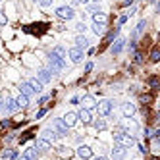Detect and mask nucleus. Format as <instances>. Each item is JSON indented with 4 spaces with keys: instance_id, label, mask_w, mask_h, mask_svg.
Here are the masks:
<instances>
[{
    "instance_id": "1",
    "label": "nucleus",
    "mask_w": 160,
    "mask_h": 160,
    "mask_svg": "<svg viewBox=\"0 0 160 160\" xmlns=\"http://www.w3.org/2000/svg\"><path fill=\"white\" fill-rule=\"evenodd\" d=\"M114 143L120 145V147L129 149V147H133V145H135V139L129 135V131H116L114 133Z\"/></svg>"
},
{
    "instance_id": "2",
    "label": "nucleus",
    "mask_w": 160,
    "mask_h": 160,
    "mask_svg": "<svg viewBox=\"0 0 160 160\" xmlns=\"http://www.w3.org/2000/svg\"><path fill=\"white\" fill-rule=\"evenodd\" d=\"M50 71H62L64 68H66V60L64 58H60V56H56V54H50Z\"/></svg>"
},
{
    "instance_id": "3",
    "label": "nucleus",
    "mask_w": 160,
    "mask_h": 160,
    "mask_svg": "<svg viewBox=\"0 0 160 160\" xmlns=\"http://www.w3.org/2000/svg\"><path fill=\"white\" fill-rule=\"evenodd\" d=\"M112 108H114V102L112 100H100V102H97V110L100 116H108V114H112Z\"/></svg>"
},
{
    "instance_id": "4",
    "label": "nucleus",
    "mask_w": 160,
    "mask_h": 160,
    "mask_svg": "<svg viewBox=\"0 0 160 160\" xmlns=\"http://www.w3.org/2000/svg\"><path fill=\"white\" fill-rule=\"evenodd\" d=\"M52 129H54V131L60 135V137H66L70 127L66 126V123H64V120H54V122H52Z\"/></svg>"
},
{
    "instance_id": "5",
    "label": "nucleus",
    "mask_w": 160,
    "mask_h": 160,
    "mask_svg": "<svg viewBox=\"0 0 160 160\" xmlns=\"http://www.w3.org/2000/svg\"><path fill=\"white\" fill-rule=\"evenodd\" d=\"M66 54L70 56V60L74 62V64H79V62H83V50H81V48H77V46H75V48H70Z\"/></svg>"
},
{
    "instance_id": "6",
    "label": "nucleus",
    "mask_w": 160,
    "mask_h": 160,
    "mask_svg": "<svg viewBox=\"0 0 160 160\" xmlns=\"http://www.w3.org/2000/svg\"><path fill=\"white\" fill-rule=\"evenodd\" d=\"M56 16L60 19H71L74 18V8H70V6H60V8L56 10Z\"/></svg>"
},
{
    "instance_id": "7",
    "label": "nucleus",
    "mask_w": 160,
    "mask_h": 160,
    "mask_svg": "<svg viewBox=\"0 0 160 160\" xmlns=\"http://www.w3.org/2000/svg\"><path fill=\"white\" fill-rule=\"evenodd\" d=\"M41 137H42V139H46L48 143H54V141H56V139H58V137H60V135H58V133L54 131L52 127H46V129H42Z\"/></svg>"
},
{
    "instance_id": "8",
    "label": "nucleus",
    "mask_w": 160,
    "mask_h": 160,
    "mask_svg": "<svg viewBox=\"0 0 160 160\" xmlns=\"http://www.w3.org/2000/svg\"><path fill=\"white\" fill-rule=\"evenodd\" d=\"M0 110H2V112H6V114L14 112V110H16V100H14V98H6L4 102L0 104Z\"/></svg>"
},
{
    "instance_id": "9",
    "label": "nucleus",
    "mask_w": 160,
    "mask_h": 160,
    "mask_svg": "<svg viewBox=\"0 0 160 160\" xmlns=\"http://www.w3.org/2000/svg\"><path fill=\"white\" fill-rule=\"evenodd\" d=\"M81 104L87 110H93V108H97V100H94V97H91V94H85L81 98Z\"/></svg>"
},
{
    "instance_id": "10",
    "label": "nucleus",
    "mask_w": 160,
    "mask_h": 160,
    "mask_svg": "<svg viewBox=\"0 0 160 160\" xmlns=\"http://www.w3.org/2000/svg\"><path fill=\"white\" fill-rule=\"evenodd\" d=\"M126 154H127L126 147H120V145H116L114 150H112V158L114 160H123V158H126Z\"/></svg>"
},
{
    "instance_id": "11",
    "label": "nucleus",
    "mask_w": 160,
    "mask_h": 160,
    "mask_svg": "<svg viewBox=\"0 0 160 160\" xmlns=\"http://www.w3.org/2000/svg\"><path fill=\"white\" fill-rule=\"evenodd\" d=\"M37 150H50V147H52V143H48L46 139H42V137H39L37 141H35V145H33Z\"/></svg>"
},
{
    "instance_id": "12",
    "label": "nucleus",
    "mask_w": 160,
    "mask_h": 160,
    "mask_svg": "<svg viewBox=\"0 0 160 160\" xmlns=\"http://www.w3.org/2000/svg\"><path fill=\"white\" fill-rule=\"evenodd\" d=\"M62 120H64V123H66L68 127H74L75 123H77V114H75V112H68Z\"/></svg>"
},
{
    "instance_id": "13",
    "label": "nucleus",
    "mask_w": 160,
    "mask_h": 160,
    "mask_svg": "<svg viewBox=\"0 0 160 160\" xmlns=\"http://www.w3.org/2000/svg\"><path fill=\"white\" fill-rule=\"evenodd\" d=\"M126 39H123V37H120V39H116V42H114V45H112V54H120L122 52V50H123V46H126Z\"/></svg>"
},
{
    "instance_id": "14",
    "label": "nucleus",
    "mask_w": 160,
    "mask_h": 160,
    "mask_svg": "<svg viewBox=\"0 0 160 160\" xmlns=\"http://www.w3.org/2000/svg\"><path fill=\"white\" fill-rule=\"evenodd\" d=\"M77 120H81L83 123H91L93 122V116H91V110H87V108H81V112L77 114Z\"/></svg>"
},
{
    "instance_id": "15",
    "label": "nucleus",
    "mask_w": 160,
    "mask_h": 160,
    "mask_svg": "<svg viewBox=\"0 0 160 160\" xmlns=\"http://www.w3.org/2000/svg\"><path fill=\"white\" fill-rule=\"evenodd\" d=\"M77 156H79V158H83V160H89V158L93 156V150H91L89 147H85V145H83V147H79V149H77Z\"/></svg>"
},
{
    "instance_id": "16",
    "label": "nucleus",
    "mask_w": 160,
    "mask_h": 160,
    "mask_svg": "<svg viewBox=\"0 0 160 160\" xmlns=\"http://www.w3.org/2000/svg\"><path fill=\"white\" fill-rule=\"evenodd\" d=\"M39 81H41V83L52 81V71H50V70H41V71H39Z\"/></svg>"
},
{
    "instance_id": "17",
    "label": "nucleus",
    "mask_w": 160,
    "mask_h": 160,
    "mask_svg": "<svg viewBox=\"0 0 160 160\" xmlns=\"http://www.w3.org/2000/svg\"><path fill=\"white\" fill-rule=\"evenodd\" d=\"M122 112H123V116H126V118H131V116L135 114V106L131 104V102H126L122 106Z\"/></svg>"
},
{
    "instance_id": "18",
    "label": "nucleus",
    "mask_w": 160,
    "mask_h": 160,
    "mask_svg": "<svg viewBox=\"0 0 160 160\" xmlns=\"http://www.w3.org/2000/svg\"><path fill=\"white\" fill-rule=\"evenodd\" d=\"M75 46H77V48H81V50H85L87 46H89V41H87L85 35H77V39H75Z\"/></svg>"
},
{
    "instance_id": "19",
    "label": "nucleus",
    "mask_w": 160,
    "mask_h": 160,
    "mask_svg": "<svg viewBox=\"0 0 160 160\" xmlns=\"http://www.w3.org/2000/svg\"><path fill=\"white\" fill-rule=\"evenodd\" d=\"M106 19H108V18H106L104 12H94V14H93V23H104V25H106Z\"/></svg>"
},
{
    "instance_id": "20",
    "label": "nucleus",
    "mask_w": 160,
    "mask_h": 160,
    "mask_svg": "<svg viewBox=\"0 0 160 160\" xmlns=\"http://www.w3.org/2000/svg\"><path fill=\"white\" fill-rule=\"evenodd\" d=\"M23 154H25L27 160H37V158H39V150L35 149V147H29V149L23 152Z\"/></svg>"
},
{
    "instance_id": "21",
    "label": "nucleus",
    "mask_w": 160,
    "mask_h": 160,
    "mask_svg": "<svg viewBox=\"0 0 160 160\" xmlns=\"http://www.w3.org/2000/svg\"><path fill=\"white\" fill-rule=\"evenodd\" d=\"M19 91H21V94H25V97H31V94L35 93L33 87L29 85V83H21V85H19Z\"/></svg>"
},
{
    "instance_id": "22",
    "label": "nucleus",
    "mask_w": 160,
    "mask_h": 160,
    "mask_svg": "<svg viewBox=\"0 0 160 160\" xmlns=\"http://www.w3.org/2000/svg\"><path fill=\"white\" fill-rule=\"evenodd\" d=\"M29 104V98L25 97V94H19V97L16 98V108H25Z\"/></svg>"
},
{
    "instance_id": "23",
    "label": "nucleus",
    "mask_w": 160,
    "mask_h": 160,
    "mask_svg": "<svg viewBox=\"0 0 160 160\" xmlns=\"http://www.w3.org/2000/svg\"><path fill=\"white\" fill-rule=\"evenodd\" d=\"M27 83L33 87V91H35V93H41V91H42V83L39 81V79H35V77H33V79H29Z\"/></svg>"
},
{
    "instance_id": "24",
    "label": "nucleus",
    "mask_w": 160,
    "mask_h": 160,
    "mask_svg": "<svg viewBox=\"0 0 160 160\" xmlns=\"http://www.w3.org/2000/svg\"><path fill=\"white\" fill-rule=\"evenodd\" d=\"M87 6V10H89V12H100V6H98V2H97V0H89V2H87L85 4Z\"/></svg>"
},
{
    "instance_id": "25",
    "label": "nucleus",
    "mask_w": 160,
    "mask_h": 160,
    "mask_svg": "<svg viewBox=\"0 0 160 160\" xmlns=\"http://www.w3.org/2000/svg\"><path fill=\"white\" fill-rule=\"evenodd\" d=\"M2 158H4V160H14V158H18V150H12V149L4 150V152H2Z\"/></svg>"
},
{
    "instance_id": "26",
    "label": "nucleus",
    "mask_w": 160,
    "mask_h": 160,
    "mask_svg": "<svg viewBox=\"0 0 160 160\" xmlns=\"http://www.w3.org/2000/svg\"><path fill=\"white\" fill-rule=\"evenodd\" d=\"M93 126H94V129L102 131V129H106V122H104L102 118H97V120H94V123H93Z\"/></svg>"
},
{
    "instance_id": "27",
    "label": "nucleus",
    "mask_w": 160,
    "mask_h": 160,
    "mask_svg": "<svg viewBox=\"0 0 160 160\" xmlns=\"http://www.w3.org/2000/svg\"><path fill=\"white\" fill-rule=\"evenodd\" d=\"M50 54H56V56H60V58H66V48H64V46H54V50Z\"/></svg>"
},
{
    "instance_id": "28",
    "label": "nucleus",
    "mask_w": 160,
    "mask_h": 160,
    "mask_svg": "<svg viewBox=\"0 0 160 160\" xmlns=\"http://www.w3.org/2000/svg\"><path fill=\"white\" fill-rule=\"evenodd\" d=\"M118 33H120V27H114V31H110V33H108V37H106V45H108V42H112L114 37H118Z\"/></svg>"
},
{
    "instance_id": "29",
    "label": "nucleus",
    "mask_w": 160,
    "mask_h": 160,
    "mask_svg": "<svg viewBox=\"0 0 160 160\" xmlns=\"http://www.w3.org/2000/svg\"><path fill=\"white\" fill-rule=\"evenodd\" d=\"M93 31H94V35H102L104 33V23H93Z\"/></svg>"
},
{
    "instance_id": "30",
    "label": "nucleus",
    "mask_w": 160,
    "mask_h": 160,
    "mask_svg": "<svg viewBox=\"0 0 160 160\" xmlns=\"http://www.w3.org/2000/svg\"><path fill=\"white\" fill-rule=\"evenodd\" d=\"M158 60H160V50L154 46L150 50V62H158Z\"/></svg>"
},
{
    "instance_id": "31",
    "label": "nucleus",
    "mask_w": 160,
    "mask_h": 160,
    "mask_svg": "<svg viewBox=\"0 0 160 160\" xmlns=\"http://www.w3.org/2000/svg\"><path fill=\"white\" fill-rule=\"evenodd\" d=\"M152 100H154V98H152V94H141V102H143L145 106H149Z\"/></svg>"
},
{
    "instance_id": "32",
    "label": "nucleus",
    "mask_w": 160,
    "mask_h": 160,
    "mask_svg": "<svg viewBox=\"0 0 160 160\" xmlns=\"http://www.w3.org/2000/svg\"><path fill=\"white\" fill-rule=\"evenodd\" d=\"M58 154L60 156H71V150L68 147H58Z\"/></svg>"
},
{
    "instance_id": "33",
    "label": "nucleus",
    "mask_w": 160,
    "mask_h": 160,
    "mask_svg": "<svg viewBox=\"0 0 160 160\" xmlns=\"http://www.w3.org/2000/svg\"><path fill=\"white\" fill-rule=\"evenodd\" d=\"M145 27H147V21H145V19H141L139 21V23H137V29H135V35H139V33H143V29Z\"/></svg>"
},
{
    "instance_id": "34",
    "label": "nucleus",
    "mask_w": 160,
    "mask_h": 160,
    "mask_svg": "<svg viewBox=\"0 0 160 160\" xmlns=\"http://www.w3.org/2000/svg\"><path fill=\"white\" fill-rule=\"evenodd\" d=\"M149 85L152 87V89H158V75H152V77H149Z\"/></svg>"
},
{
    "instance_id": "35",
    "label": "nucleus",
    "mask_w": 160,
    "mask_h": 160,
    "mask_svg": "<svg viewBox=\"0 0 160 160\" xmlns=\"http://www.w3.org/2000/svg\"><path fill=\"white\" fill-rule=\"evenodd\" d=\"M33 137V133L31 131H27V133H23V137H19V143H25V141H29Z\"/></svg>"
},
{
    "instance_id": "36",
    "label": "nucleus",
    "mask_w": 160,
    "mask_h": 160,
    "mask_svg": "<svg viewBox=\"0 0 160 160\" xmlns=\"http://www.w3.org/2000/svg\"><path fill=\"white\" fill-rule=\"evenodd\" d=\"M93 68H94V64H93V62H87V64H85V74H91Z\"/></svg>"
},
{
    "instance_id": "37",
    "label": "nucleus",
    "mask_w": 160,
    "mask_h": 160,
    "mask_svg": "<svg viewBox=\"0 0 160 160\" xmlns=\"http://www.w3.org/2000/svg\"><path fill=\"white\" fill-rule=\"evenodd\" d=\"M75 29H77V31H79V33H85V29H87V25H85V23H83V21H81V23H77V25H75Z\"/></svg>"
},
{
    "instance_id": "38",
    "label": "nucleus",
    "mask_w": 160,
    "mask_h": 160,
    "mask_svg": "<svg viewBox=\"0 0 160 160\" xmlns=\"http://www.w3.org/2000/svg\"><path fill=\"white\" fill-rule=\"evenodd\" d=\"M6 23H8V18H6L2 12H0V25H6Z\"/></svg>"
},
{
    "instance_id": "39",
    "label": "nucleus",
    "mask_w": 160,
    "mask_h": 160,
    "mask_svg": "<svg viewBox=\"0 0 160 160\" xmlns=\"http://www.w3.org/2000/svg\"><path fill=\"white\" fill-rule=\"evenodd\" d=\"M37 2H39L41 6H45V8H46V6H50V4H52V0H37Z\"/></svg>"
},
{
    "instance_id": "40",
    "label": "nucleus",
    "mask_w": 160,
    "mask_h": 160,
    "mask_svg": "<svg viewBox=\"0 0 160 160\" xmlns=\"http://www.w3.org/2000/svg\"><path fill=\"white\" fill-rule=\"evenodd\" d=\"M45 114H46V108H42V110H39V112H37V120H41Z\"/></svg>"
},
{
    "instance_id": "41",
    "label": "nucleus",
    "mask_w": 160,
    "mask_h": 160,
    "mask_svg": "<svg viewBox=\"0 0 160 160\" xmlns=\"http://www.w3.org/2000/svg\"><path fill=\"white\" fill-rule=\"evenodd\" d=\"M141 60H143V56H141V52H135V62H137V64H141Z\"/></svg>"
},
{
    "instance_id": "42",
    "label": "nucleus",
    "mask_w": 160,
    "mask_h": 160,
    "mask_svg": "<svg viewBox=\"0 0 160 160\" xmlns=\"http://www.w3.org/2000/svg\"><path fill=\"white\" fill-rule=\"evenodd\" d=\"M139 152L141 154H147V149H145V145H141V143H139Z\"/></svg>"
},
{
    "instance_id": "43",
    "label": "nucleus",
    "mask_w": 160,
    "mask_h": 160,
    "mask_svg": "<svg viewBox=\"0 0 160 160\" xmlns=\"http://www.w3.org/2000/svg\"><path fill=\"white\" fill-rule=\"evenodd\" d=\"M10 126H12V123L8 120H2V127H10Z\"/></svg>"
},
{
    "instance_id": "44",
    "label": "nucleus",
    "mask_w": 160,
    "mask_h": 160,
    "mask_svg": "<svg viewBox=\"0 0 160 160\" xmlns=\"http://www.w3.org/2000/svg\"><path fill=\"white\" fill-rule=\"evenodd\" d=\"M46 100H48V97H41V98H39V104H45Z\"/></svg>"
},
{
    "instance_id": "45",
    "label": "nucleus",
    "mask_w": 160,
    "mask_h": 160,
    "mask_svg": "<svg viewBox=\"0 0 160 160\" xmlns=\"http://www.w3.org/2000/svg\"><path fill=\"white\" fill-rule=\"evenodd\" d=\"M126 21H127V16H122V18H120V25H123Z\"/></svg>"
},
{
    "instance_id": "46",
    "label": "nucleus",
    "mask_w": 160,
    "mask_h": 160,
    "mask_svg": "<svg viewBox=\"0 0 160 160\" xmlns=\"http://www.w3.org/2000/svg\"><path fill=\"white\" fill-rule=\"evenodd\" d=\"M89 0H74V4H87Z\"/></svg>"
},
{
    "instance_id": "47",
    "label": "nucleus",
    "mask_w": 160,
    "mask_h": 160,
    "mask_svg": "<svg viewBox=\"0 0 160 160\" xmlns=\"http://www.w3.org/2000/svg\"><path fill=\"white\" fill-rule=\"evenodd\" d=\"M131 2H133V0H123V6H129Z\"/></svg>"
},
{
    "instance_id": "48",
    "label": "nucleus",
    "mask_w": 160,
    "mask_h": 160,
    "mask_svg": "<svg viewBox=\"0 0 160 160\" xmlns=\"http://www.w3.org/2000/svg\"><path fill=\"white\" fill-rule=\"evenodd\" d=\"M97 160H108V158H104V156H100V158H97Z\"/></svg>"
}]
</instances>
